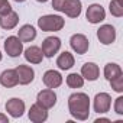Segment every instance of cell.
I'll list each match as a JSON object with an SVG mask.
<instances>
[{
	"label": "cell",
	"instance_id": "22",
	"mask_svg": "<svg viewBox=\"0 0 123 123\" xmlns=\"http://www.w3.org/2000/svg\"><path fill=\"white\" fill-rule=\"evenodd\" d=\"M67 86L70 88H81L84 86V78L81 74H77V73H73L70 75H67V80H65Z\"/></svg>",
	"mask_w": 123,
	"mask_h": 123
},
{
	"label": "cell",
	"instance_id": "18",
	"mask_svg": "<svg viewBox=\"0 0 123 123\" xmlns=\"http://www.w3.org/2000/svg\"><path fill=\"white\" fill-rule=\"evenodd\" d=\"M74 62H75V59H74V55L68 51H64V52H61L56 58V65L59 70H62V71H67L70 68L74 67Z\"/></svg>",
	"mask_w": 123,
	"mask_h": 123
},
{
	"label": "cell",
	"instance_id": "31",
	"mask_svg": "<svg viewBox=\"0 0 123 123\" xmlns=\"http://www.w3.org/2000/svg\"><path fill=\"white\" fill-rule=\"evenodd\" d=\"M0 61H2V51H0Z\"/></svg>",
	"mask_w": 123,
	"mask_h": 123
},
{
	"label": "cell",
	"instance_id": "3",
	"mask_svg": "<svg viewBox=\"0 0 123 123\" xmlns=\"http://www.w3.org/2000/svg\"><path fill=\"white\" fill-rule=\"evenodd\" d=\"M70 45L73 48V51L78 55H84L88 48H90V42H88V38L83 33H74L71 38H70Z\"/></svg>",
	"mask_w": 123,
	"mask_h": 123
},
{
	"label": "cell",
	"instance_id": "12",
	"mask_svg": "<svg viewBox=\"0 0 123 123\" xmlns=\"http://www.w3.org/2000/svg\"><path fill=\"white\" fill-rule=\"evenodd\" d=\"M29 120L33 123H42L48 119V109H45L43 106H41L39 103H35L31 106L29 111H28Z\"/></svg>",
	"mask_w": 123,
	"mask_h": 123
},
{
	"label": "cell",
	"instance_id": "28",
	"mask_svg": "<svg viewBox=\"0 0 123 123\" xmlns=\"http://www.w3.org/2000/svg\"><path fill=\"white\" fill-rule=\"evenodd\" d=\"M101 122H107V123H109V122H110V119H106V117H101V119H97V120H96V123H101Z\"/></svg>",
	"mask_w": 123,
	"mask_h": 123
},
{
	"label": "cell",
	"instance_id": "7",
	"mask_svg": "<svg viewBox=\"0 0 123 123\" xmlns=\"http://www.w3.org/2000/svg\"><path fill=\"white\" fill-rule=\"evenodd\" d=\"M5 51L9 56L16 58L23 52V42L18 36H9L5 41Z\"/></svg>",
	"mask_w": 123,
	"mask_h": 123
},
{
	"label": "cell",
	"instance_id": "16",
	"mask_svg": "<svg viewBox=\"0 0 123 123\" xmlns=\"http://www.w3.org/2000/svg\"><path fill=\"white\" fill-rule=\"evenodd\" d=\"M81 10H83V5L80 0H65L62 13H65L68 18H78L81 15Z\"/></svg>",
	"mask_w": 123,
	"mask_h": 123
},
{
	"label": "cell",
	"instance_id": "27",
	"mask_svg": "<svg viewBox=\"0 0 123 123\" xmlns=\"http://www.w3.org/2000/svg\"><path fill=\"white\" fill-rule=\"evenodd\" d=\"M0 123H9L7 116H6V114H3V113H0Z\"/></svg>",
	"mask_w": 123,
	"mask_h": 123
},
{
	"label": "cell",
	"instance_id": "5",
	"mask_svg": "<svg viewBox=\"0 0 123 123\" xmlns=\"http://www.w3.org/2000/svg\"><path fill=\"white\" fill-rule=\"evenodd\" d=\"M93 107H94V111L98 113V114L107 113L110 110V107H111V96L109 93H98V94H96L94 101H93Z\"/></svg>",
	"mask_w": 123,
	"mask_h": 123
},
{
	"label": "cell",
	"instance_id": "8",
	"mask_svg": "<svg viewBox=\"0 0 123 123\" xmlns=\"http://www.w3.org/2000/svg\"><path fill=\"white\" fill-rule=\"evenodd\" d=\"M36 103H39L41 106H43L45 109H52L56 104V94L52 88H43L38 93L36 96Z\"/></svg>",
	"mask_w": 123,
	"mask_h": 123
},
{
	"label": "cell",
	"instance_id": "9",
	"mask_svg": "<svg viewBox=\"0 0 123 123\" xmlns=\"http://www.w3.org/2000/svg\"><path fill=\"white\" fill-rule=\"evenodd\" d=\"M5 109H6V111H7L12 117H15V119L22 117L23 113H25V101H23L22 98L13 97V98H10V100L6 101Z\"/></svg>",
	"mask_w": 123,
	"mask_h": 123
},
{
	"label": "cell",
	"instance_id": "20",
	"mask_svg": "<svg viewBox=\"0 0 123 123\" xmlns=\"http://www.w3.org/2000/svg\"><path fill=\"white\" fill-rule=\"evenodd\" d=\"M18 38L22 42H32L36 38V29L32 25H23L18 31Z\"/></svg>",
	"mask_w": 123,
	"mask_h": 123
},
{
	"label": "cell",
	"instance_id": "6",
	"mask_svg": "<svg viewBox=\"0 0 123 123\" xmlns=\"http://www.w3.org/2000/svg\"><path fill=\"white\" fill-rule=\"evenodd\" d=\"M86 18L90 23L93 25H97L100 22H103L106 19V10L101 5H97V3H93L87 7V12H86Z\"/></svg>",
	"mask_w": 123,
	"mask_h": 123
},
{
	"label": "cell",
	"instance_id": "2",
	"mask_svg": "<svg viewBox=\"0 0 123 123\" xmlns=\"http://www.w3.org/2000/svg\"><path fill=\"white\" fill-rule=\"evenodd\" d=\"M38 26L42 32H58L65 26V19L59 15H45L38 19Z\"/></svg>",
	"mask_w": 123,
	"mask_h": 123
},
{
	"label": "cell",
	"instance_id": "25",
	"mask_svg": "<svg viewBox=\"0 0 123 123\" xmlns=\"http://www.w3.org/2000/svg\"><path fill=\"white\" fill-rule=\"evenodd\" d=\"M9 12H12L10 3L7 2V0H0V16H2V15H6V13H9Z\"/></svg>",
	"mask_w": 123,
	"mask_h": 123
},
{
	"label": "cell",
	"instance_id": "21",
	"mask_svg": "<svg viewBox=\"0 0 123 123\" xmlns=\"http://www.w3.org/2000/svg\"><path fill=\"white\" fill-rule=\"evenodd\" d=\"M103 74H104L106 80L110 81L111 78H114V77H117V75H122L123 71H122V68H120L119 64H116V62H109V64H106Z\"/></svg>",
	"mask_w": 123,
	"mask_h": 123
},
{
	"label": "cell",
	"instance_id": "23",
	"mask_svg": "<svg viewBox=\"0 0 123 123\" xmlns=\"http://www.w3.org/2000/svg\"><path fill=\"white\" fill-rule=\"evenodd\" d=\"M109 10L114 18H122L123 16V3L122 0H111L109 5Z\"/></svg>",
	"mask_w": 123,
	"mask_h": 123
},
{
	"label": "cell",
	"instance_id": "29",
	"mask_svg": "<svg viewBox=\"0 0 123 123\" xmlns=\"http://www.w3.org/2000/svg\"><path fill=\"white\" fill-rule=\"evenodd\" d=\"M16 3H23V2H26V0H15Z\"/></svg>",
	"mask_w": 123,
	"mask_h": 123
},
{
	"label": "cell",
	"instance_id": "15",
	"mask_svg": "<svg viewBox=\"0 0 123 123\" xmlns=\"http://www.w3.org/2000/svg\"><path fill=\"white\" fill-rule=\"evenodd\" d=\"M81 75L84 80H88V81H96L98 77H100V68L97 64L94 62H86L83 67H81Z\"/></svg>",
	"mask_w": 123,
	"mask_h": 123
},
{
	"label": "cell",
	"instance_id": "30",
	"mask_svg": "<svg viewBox=\"0 0 123 123\" xmlns=\"http://www.w3.org/2000/svg\"><path fill=\"white\" fill-rule=\"evenodd\" d=\"M36 2H39V3H46L48 0H36Z\"/></svg>",
	"mask_w": 123,
	"mask_h": 123
},
{
	"label": "cell",
	"instance_id": "24",
	"mask_svg": "<svg viewBox=\"0 0 123 123\" xmlns=\"http://www.w3.org/2000/svg\"><path fill=\"white\" fill-rule=\"evenodd\" d=\"M109 83H110L111 88H113L116 93H123V74H122V75H117V77H114V78H111Z\"/></svg>",
	"mask_w": 123,
	"mask_h": 123
},
{
	"label": "cell",
	"instance_id": "14",
	"mask_svg": "<svg viewBox=\"0 0 123 123\" xmlns=\"http://www.w3.org/2000/svg\"><path fill=\"white\" fill-rule=\"evenodd\" d=\"M23 55H25V59L31 64H41L43 59V52L36 45H31L26 49H23Z\"/></svg>",
	"mask_w": 123,
	"mask_h": 123
},
{
	"label": "cell",
	"instance_id": "11",
	"mask_svg": "<svg viewBox=\"0 0 123 123\" xmlns=\"http://www.w3.org/2000/svg\"><path fill=\"white\" fill-rule=\"evenodd\" d=\"M15 71H16V74H18V81H19V84H22V86L31 84V83L33 81V78H35V71H33V68L29 67V65L20 64V65H18V67L15 68Z\"/></svg>",
	"mask_w": 123,
	"mask_h": 123
},
{
	"label": "cell",
	"instance_id": "17",
	"mask_svg": "<svg viewBox=\"0 0 123 123\" xmlns=\"http://www.w3.org/2000/svg\"><path fill=\"white\" fill-rule=\"evenodd\" d=\"M18 23H19V15L16 12H13V10L0 16V28H3L6 31L15 29L18 26Z\"/></svg>",
	"mask_w": 123,
	"mask_h": 123
},
{
	"label": "cell",
	"instance_id": "26",
	"mask_svg": "<svg viewBox=\"0 0 123 123\" xmlns=\"http://www.w3.org/2000/svg\"><path fill=\"white\" fill-rule=\"evenodd\" d=\"M114 111L117 114H123V97L122 96H119L114 100Z\"/></svg>",
	"mask_w": 123,
	"mask_h": 123
},
{
	"label": "cell",
	"instance_id": "19",
	"mask_svg": "<svg viewBox=\"0 0 123 123\" xmlns=\"http://www.w3.org/2000/svg\"><path fill=\"white\" fill-rule=\"evenodd\" d=\"M0 84L6 88H12L16 87L19 84L18 81V74L15 70H5L2 74H0Z\"/></svg>",
	"mask_w": 123,
	"mask_h": 123
},
{
	"label": "cell",
	"instance_id": "4",
	"mask_svg": "<svg viewBox=\"0 0 123 123\" xmlns=\"http://www.w3.org/2000/svg\"><path fill=\"white\" fill-rule=\"evenodd\" d=\"M41 49L43 52V56L52 58L61 49V39L58 36H48L42 41V48Z\"/></svg>",
	"mask_w": 123,
	"mask_h": 123
},
{
	"label": "cell",
	"instance_id": "13",
	"mask_svg": "<svg viewBox=\"0 0 123 123\" xmlns=\"http://www.w3.org/2000/svg\"><path fill=\"white\" fill-rule=\"evenodd\" d=\"M42 81L48 88H58L61 84H62V75H61L59 71L55 70H48L45 71V74L42 75Z\"/></svg>",
	"mask_w": 123,
	"mask_h": 123
},
{
	"label": "cell",
	"instance_id": "1",
	"mask_svg": "<svg viewBox=\"0 0 123 123\" xmlns=\"http://www.w3.org/2000/svg\"><path fill=\"white\" fill-rule=\"evenodd\" d=\"M70 114L77 120H87L90 116V97L86 93H73L68 97Z\"/></svg>",
	"mask_w": 123,
	"mask_h": 123
},
{
	"label": "cell",
	"instance_id": "10",
	"mask_svg": "<svg viewBox=\"0 0 123 123\" xmlns=\"http://www.w3.org/2000/svg\"><path fill=\"white\" fill-rule=\"evenodd\" d=\"M97 38L103 45H111L116 41V29L111 25H101L97 29Z\"/></svg>",
	"mask_w": 123,
	"mask_h": 123
}]
</instances>
